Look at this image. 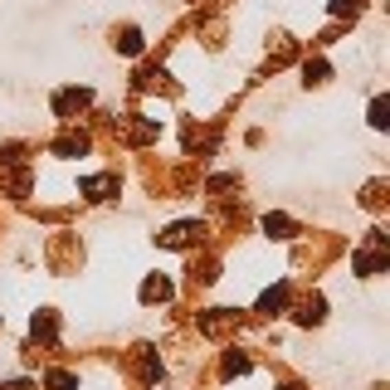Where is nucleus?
<instances>
[{
  "mask_svg": "<svg viewBox=\"0 0 390 390\" xmlns=\"http://www.w3.org/2000/svg\"><path fill=\"white\" fill-rule=\"evenodd\" d=\"M371 122H376V127H385V98H376V107H371Z\"/></svg>",
  "mask_w": 390,
  "mask_h": 390,
  "instance_id": "nucleus-6",
  "label": "nucleus"
},
{
  "mask_svg": "<svg viewBox=\"0 0 390 390\" xmlns=\"http://www.w3.org/2000/svg\"><path fill=\"white\" fill-rule=\"evenodd\" d=\"M263 230H268V235H278V239H288V230H293V225H288L283 215H268V219H263Z\"/></svg>",
  "mask_w": 390,
  "mask_h": 390,
  "instance_id": "nucleus-1",
  "label": "nucleus"
},
{
  "mask_svg": "<svg viewBox=\"0 0 390 390\" xmlns=\"http://www.w3.org/2000/svg\"><path fill=\"white\" fill-rule=\"evenodd\" d=\"M122 54H142V34L137 30H122Z\"/></svg>",
  "mask_w": 390,
  "mask_h": 390,
  "instance_id": "nucleus-2",
  "label": "nucleus"
},
{
  "mask_svg": "<svg viewBox=\"0 0 390 390\" xmlns=\"http://www.w3.org/2000/svg\"><path fill=\"white\" fill-rule=\"evenodd\" d=\"M283 298H288L283 288H273V293H263V312H273V307H283Z\"/></svg>",
  "mask_w": 390,
  "mask_h": 390,
  "instance_id": "nucleus-3",
  "label": "nucleus"
},
{
  "mask_svg": "<svg viewBox=\"0 0 390 390\" xmlns=\"http://www.w3.org/2000/svg\"><path fill=\"white\" fill-rule=\"evenodd\" d=\"M49 385H54V390H69V385H74V376H64V371H54V376H49Z\"/></svg>",
  "mask_w": 390,
  "mask_h": 390,
  "instance_id": "nucleus-5",
  "label": "nucleus"
},
{
  "mask_svg": "<svg viewBox=\"0 0 390 390\" xmlns=\"http://www.w3.org/2000/svg\"><path fill=\"white\" fill-rule=\"evenodd\" d=\"M142 298H147V303H151V298H166V283H161V278H151V283L142 288Z\"/></svg>",
  "mask_w": 390,
  "mask_h": 390,
  "instance_id": "nucleus-4",
  "label": "nucleus"
}]
</instances>
